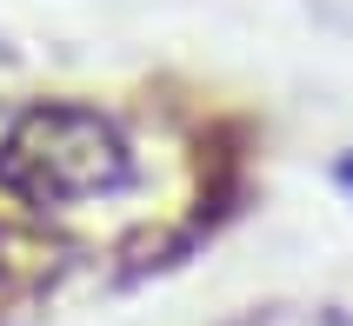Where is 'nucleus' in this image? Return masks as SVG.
<instances>
[{"label":"nucleus","instance_id":"1","mask_svg":"<svg viewBox=\"0 0 353 326\" xmlns=\"http://www.w3.org/2000/svg\"><path fill=\"white\" fill-rule=\"evenodd\" d=\"M134 154L94 107H34L0 140V187L27 207H80L127 187Z\"/></svg>","mask_w":353,"mask_h":326},{"label":"nucleus","instance_id":"2","mask_svg":"<svg viewBox=\"0 0 353 326\" xmlns=\"http://www.w3.org/2000/svg\"><path fill=\"white\" fill-rule=\"evenodd\" d=\"M340 187H347V193H353V154H347V160H340Z\"/></svg>","mask_w":353,"mask_h":326}]
</instances>
